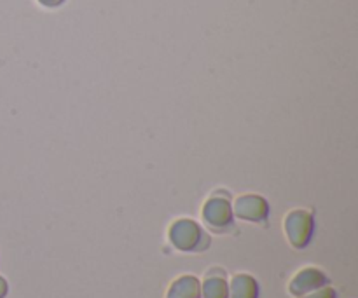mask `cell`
Here are the masks:
<instances>
[{
    "label": "cell",
    "instance_id": "obj_10",
    "mask_svg": "<svg viewBox=\"0 0 358 298\" xmlns=\"http://www.w3.org/2000/svg\"><path fill=\"white\" fill-rule=\"evenodd\" d=\"M38 2L45 7H58V6H62L63 0H38Z\"/></svg>",
    "mask_w": 358,
    "mask_h": 298
},
{
    "label": "cell",
    "instance_id": "obj_2",
    "mask_svg": "<svg viewBox=\"0 0 358 298\" xmlns=\"http://www.w3.org/2000/svg\"><path fill=\"white\" fill-rule=\"evenodd\" d=\"M201 218L205 225L213 232H229L234 227L233 204L227 198L213 195L203 204Z\"/></svg>",
    "mask_w": 358,
    "mask_h": 298
},
{
    "label": "cell",
    "instance_id": "obj_8",
    "mask_svg": "<svg viewBox=\"0 0 358 298\" xmlns=\"http://www.w3.org/2000/svg\"><path fill=\"white\" fill-rule=\"evenodd\" d=\"M201 297L203 298H229V286H227L224 274L220 276H208L205 283L201 285Z\"/></svg>",
    "mask_w": 358,
    "mask_h": 298
},
{
    "label": "cell",
    "instance_id": "obj_5",
    "mask_svg": "<svg viewBox=\"0 0 358 298\" xmlns=\"http://www.w3.org/2000/svg\"><path fill=\"white\" fill-rule=\"evenodd\" d=\"M329 285V278L315 267H306L297 272L289 285V292L296 298H303L313 290Z\"/></svg>",
    "mask_w": 358,
    "mask_h": 298
},
{
    "label": "cell",
    "instance_id": "obj_6",
    "mask_svg": "<svg viewBox=\"0 0 358 298\" xmlns=\"http://www.w3.org/2000/svg\"><path fill=\"white\" fill-rule=\"evenodd\" d=\"M201 297V285L194 276H180L171 283L168 288L166 298H199Z\"/></svg>",
    "mask_w": 358,
    "mask_h": 298
},
{
    "label": "cell",
    "instance_id": "obj_9",
    "mask_svg": "<svg viewBox=\"0 0 358 298\" xmlns=\"http://www.w3.org/2000/svg\"><path fill=\"white\" fill-rule=\"evenodd\" d=\"M303 298H338V293H336V290L331 288V286H322V288L313 290V292H310Z\"/></svg>",
    "mask_w": 358,
    "mask_h": 298
},
{
    "label": "cell",
    "instance_id": "obj_11",
    "mask_svg": "<svg viewBox=\"0 0 358 298\" xmlns=\"http://www.w3.org/2000/svg\"><path fill=\"white\" fill-rule=\"evenodd\" d=\"M7 290H9V286H7L6 279H3L2 276H0V298H6Z\"/></svg>",
    "mask_w": 358,
    "mask_h": 298
},
{
    "label": "cell",
    "instance_id": "obj_1",
    "mask_svg": "<svg viewBox=\"0 0 358 298\" xmlns=\"http://www.w3.org/2000/svg\"><path fill=\"white\" fill-rule=\"evenodd\" d=\"M168 239L182 253H201L210 246V236L194 220L180 218L168 229Z\"/></svg>",
    "mask_w": 358,
    "mask_h": 298
},
{
    "label": "cell",
    "instance_id": "obj_4",
    "mask_svg": "<svg viewBox=\"0 0 358 298\" xmlns=\"http://www.w3.org/2000/svg\"><path fill=\"white\" fill-rule=\"evenodd\" d=\"M233 215L245 222L266 223L269 216V204L262 195L245 194L234 201Z\"/></svg>",
    "mask_w": 358,
    "mask_h": 298
},
{
    "label": "cell",
    "instance_id": "obj_7",
    "mask_svg": "<svg viewBox=\"0 0 358 298\" xmlns=\"http://www.w3.org/2000/svg\"><path fill=\"white\" fill-rule=\"evenodd\" d=\"M227 286L229 298H259V285L250 274H236Z\"/></svg>",
    "mask_w": 358,
    "mask_h": 298
},
{
    "label": "cell",
    "instance_id": "obj_3",
    "mask_svg": "<svg viewBox=\"0 0 358 298\" xmlns=\"http://www.w3.org/2000/svg\"><path fill=\"white\" fill-rule=\"evenodd\" d=\"M285 234L289 243L292 244L296 250H303L310 244L311 237L315 232V220L313 215L306 209H294L285 216Z\"/></svg>",
    "mask_w": 358,
    "mask_h": 298
}]
</instances>
